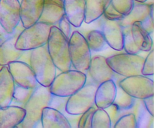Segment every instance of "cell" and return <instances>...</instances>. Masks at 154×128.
I'll return each mask as SVG.
<instances>
[{"label":"cell","mask_w":154,"mask_h":128,"mask_svg":"<svg viewBox=\"0 0 154 128\" xmlns=\"http://www.w3.org/2000/svg\"><path fill=\"white\" fill-rule=\"evenodd\" d=\"M52 93L49 87L38 85L34 89L31 96L24 105L26 115L23 120L17 127L34 128L41 123L42 110L49 106Z\"/></svg>","instance_id":"cell-1"},{"label":"cell","mask_w":154,"mask_h":128,"mask_svg":"<svg viewBox=\"0 0 154 128\" xmlns=\"http://www.w3.org/2000/svg\"><path fill=\"white\" fill-rule=\"evenodd\" d=\"M47 48L56 68L61 72L71 69L69 39L57 26H52L47 42Z\"/></svg>","instance_id":"cell-2"},{"label":"cell","mask_w":154,"mask_h":128,"mask_svg":"<svg viewBox=\"0 0 154 128\" xmlns=\"http://www.w3.org/2000/svg\"><path fill=\"white\" fill-rule=\"evenodd\" d=\"M29 64L38 84L49 87L56 76L57 68L50 57L46 45L30 51Z\"/></svg>","instance_id":"cell-3"},{"label":"cell","mask_w":154,"mask_h":128,"mask_svg":"<svg viewBox=\"0 0 154 128\" xmlns=\"http://www.w3.org/2000/svg\"><path fill=\"white\" fill-rule=\"evenodd\" d=\"M86 83V73L75 69H69L56 75L49 90L53 95L69 97L79 90Z\"/></svg>","instance_id":"cell-4"},{"label":"cell","mask_w":154,"mask_h":128,"mask_svg":"<svg viewBox=\"0 0 154 128\" xmlns=\"http://www.w3.org/2000/svg\"><path fill=\"white\" fill-rule=\"evenodd\" d=\"M51 27V25L38 21L24 28L18 35L15 48L23 51H30L46 45Z\"/></svg>","instance_id":"cell-5"},{"label":"cell","mask_w":154,"mask_h":128,"mask_svg":"<svg viewBox=\"0 0 154 128\" xmlns=\"http://www.w3.org/2000/svg\"><path fill=\"white\" fill-rule=\"evenodd\" d=\"M69 56L72 66L75 70L85 73L91 60V51L85 37L78 31H74L69 39Z\"/></svg>","instance_id":"cell-6"},{"label":"cell","mask_w":154,"mask_h":128,"mask_svg":"<svg viewBox=\"0 0 154 128\" xmlns=\"http://www.w3.org/2000/svg\"><path fill=\"white\" fill-rule=\"evenodd\" d=\"M98 84L86 83L79 90L69 96L66 105V112L70 115H81L95 105V93Z\"/></svg>","instance_id":"cell-7"},{"label":"cell","mask_w":154,"mask_h":128,"mask_svg":"<svg viewBox=\"0 0 154 128\" xmlns=\"http://www.w3.org/2000/svg\"><path fill=\"white\" fill-rule=\"evenodd\" d=\"M144 58L138 54H115L107 58V62L114 73L123 77L141 75Z\"/></svg>","instance_id":"cell-8"},{"label":"cell","mask_w":154,"mask_h":128,"mask_svg":"<svg viewBox=\"0 0 154 128\" xmlns=\"http://www.w3.org/2000/svg\"><path fill=\"white\" fill-rule=\"evenodd\" d=\"M118 85L135 99H143L154 93L153 80L145 75L124 77L119 81Z\"/></svg>","instance_id":"cell-9"},{"label":"cell","mask_w":154,"mask_h":128,"mask_svg":"<svg viewBox=\"0 0 154 128\" xmlns=\"http://www.w3.org/2000/svg\"><path fill=\"white\" fill-rule=\"evenodd\" d=\"M20 23L19 0H0V24L6 33L12 34Z\"/></svg>","instance_id":"cell-10"},{"label":"cell","mask_w":154,"mask_h":128,"mask_svg":"<svg viewBox=\"0 0 154 128\" xmlns=\"http://www.w3.org/2000/svg\"><path fill=\"white\" fill-rule=\"evenodd\" d=\"M8 67L16 85L30 89H35L40 85L28 63L17 60L9 63Z\"/></svg>","instance_id":"cell-11"},{"label":"cell","mask_w":154,"mask_h":128,"mask_svg":"<svg viewBox=\"0 0 154 128\" xmlns=\"http://www.w3.org/2000/svg\"><path fill=\"white\" fill-rule=\"evenodd\" d=\"M87 71L93 82L98 85L104 81L113 79L115 74L108 65L107 58L102 56L91 57Z\"/></svg>","instance_id":"cell-12"},{"label":"cell","mask_w":154,"mask_h":128,"mask_svg":"<svg viewBox=\"0 0 154 128\" xmlns=\"http://www.w3.org/2000/svg\"><path fill=\"white\" fill-rule=\"evenodd\" d=\"M45 0H20V23L23 28L38 22Z\"/></svg>","instance_id":"cell-13"},{"label":"cell","mask_w":154,"mask_h":128,"mask_svg":"<svg viewBox=\"0 0 154 128\" xmlns=\"http://www.w3.org/2000/svg\"><path fill=\"white\" fill-rule=\"evenodd\" d=\"M101 31L108 46L115 51L123 49V27L119 20H110L105 18Z\"/></svg>","instance_id":"cell-14"},{"label":"cell","mask_w":154,"mask_h":128,"mask_svg":"<svg viewBox=\"0 0 154 128\" xmlns=\"http://www.w3.org/2000/svg\"><path fill=\"white\" fill-rule=\"evenodd\" d=\"M20 33H17L16 28L12 34L0 44V66H8L11 62L20 60L23 55L24 51L15 48V42Z\"/></svg>","instance_id":"cell-15"},{"label":"cell","mask_w":154,"mask_h":128,"mask_svg":"<svg viewBox=\"0 0 154 128\" xmlns=\"http://www.w3.org/2000/svg\"><path fill=\"white\" fill-rule=\"evenodd\" d=\"M116 93L117 84L113 79L99 84L95 93V106L105 109L114 102Z\"/></svg>","instance_id":"cell-16"},{"label":"cell","mask_w":154,"mask_h":128,"mask_svg":"<svg viewBox=\"0 0 154 128\" xmlns=\"http://www.w3.org/2000/svg\"><path fill=\"white\" fill-rule=\"evenodd\" d=\"M65 16L71 25L78 28L84 22L86 0H63Z\"/></svg>","instance_id":"cell-17"},{"label":"cell","mask_w":154,"mask_h":128,"mask_svg":"<svg viewBox=\"0 0 154 128\" xmlns=\"http://www.w3.org/2000/svg\"><path fill=\"white\" fill-rule=\"evenodd\" d=\"M65 15L63 0H45L39 22L51 26H57Z\"/></svg>","instance_id":"cell-18"},{"label":"cell","mask_w":154,"mask_h":128,"mask_svg":"<svg viewBox=\"0 0 154 128\" xmlns=\"http://www.w3.org/2000/svg\"><path fill=\"white\" fill-rule=\"evenodd\" d=\"M25 109L17 105H11L0 107V128L17 127L23 120Z\"/></svg>","instance_id":"cell-19"},{"label":"cell","mask_w":154,"mask_h":128,"mask_svg":"<svg viewBox=\"0 0 154 128\" xmlns=\"http://www.w3.org/2000/svg\"><path fill=\"white\" fill-rule=\"evenodd\" d=\"M41 124L43 128L72 127V124L63 112L49 106L42 110Z\"/></svg>","instance_id":"cell-20"},{"label":"cell","mask_w":154,"mask_h":128,"mask_svg":"<svg viewBox=\"0 0 154 128\" xmlns=\"http://www.w3.org/2000/svg\"><path fill=\"white\" fill-rule=\"evenodd\" d=\"M15 83L8 66L0 69V107L10 105L13 99Z\"/></svg>","instance_id":"cell-21"},{"label":"cell","mask_w":154,"mask_h":128,"mask_svg":"<svg viewBox=\"0 0 154 128\" xmlns=\"http://www.w3.org/2000/svg\"><path fill=\"white\" fill-rule=\"evenodd\" d=\"M152 3L147 4L146 2H139L134 1L133 7L127 15L123 17L119 20L120 25L123 27L132 26L135 22L142 23L150 16V6Z\"/></svg>","instance_id":"cell-22"},{"label":"cell","mask_w":154,"mask_h":128,"mask_svg":"<svg viewBox=\"0 0 154 128\" xmlns=\"http://www.w3.org/2000/svg\"><path fill=\"white\" fill-rule=\"evenodd\" d=\"M132 39L137 48L141 51L149 52L153 48L151 36L144 30L140 22H135L131 26Z\"/></svg>","instance_id":"cell-23"},{"label":"cell","mask_w":154,"mask_h":128,"mask_svg":"<svg viewBox=\"0 0 154 128\" xmlns=\"http://www.w3.org/2000/svg\"><path fill=\"white\" fill-rule=\"evenodd\" d=\"M111 0H86L84 22L91 23L101 17Z\"/></svg>","instance_id":"cell-24"},{"label":"cell","mask_w":154,"mask_h":128,"mask_svg":"<svg viewBox=\"0 0 154 128\" xmlns=\"http://www.w3.org/2000/svg\"><path fill=\"white\" fill-rule=\"evenodd\" d=\"M85 39L91 52L92 51L99 52V51H102L105 49L107 45L106 41L101 30H92L90 33H87V37Z\"/></svg>","instance_id":"cell-25"},{"label":"cell","mask_w":154,"mask_h":128,"mask_svg":"<svg viewBox=\"0 0 154 128\" xmlns=\"http://www.w3.org/2000/svg\"><path fill=\"white\" fill-rule=\"evenodd\" d=\"M109 115L104 108H96L92 117L91 128H111Z\"/></svg>","instance_id":"cell-26"},{"label":"cell","mask_w":154,"mask_h":128,"mask_svg":"<svg viewBox=\"0 0 154 128\" xmlns=\"http://www.w3.org/2000/svg\"><path fill=\"white\" fill-rule=\"evenodd\" d=\"M135 99L132 96L126 93L120 86L117 85V93L113 103L115 104L120 109L127 110L132 108L135 104Z\"/></svg>","instance_id":"cell-27"},{"label":"cell","mask_w":154,"mask_h":128,"mask_svg":"<svg viewBox=\"0 0 154 128\" xmlns=\"http://www.w3.org/2000/svg\"><path fill=\"white\" fill-rule=\"evenodd\" d=\"M33 90L34 89L26 88V87H23L15 84L11 103H14V105L23 108L25 104L26 103L28 99L31 96Z\"/></svg>","instance_id":"cell-28"},{"label":"cell","mask_w":154,"mask_h":128,"mask_svg":"<svg viewBox=\"0 0 154 128\" xmlns=\"http://www.w3.org/2000/svg\"><path fill=\"white\" fill-rule=\"evenodd\" d=\"M123 49L126 53L131 54H138L141 52L136 47L133 39H132L131 26L123 27Z\"/></svg>","instance_id":"cell-29"},{"label":"cell","mask_w":154,"mask_h":128,"mask_svg":"<svg viewBox=\"0 0 154 128\" xmlns=\"http://www.w3.org/2000/svg\"><path fill=\"white\" fill-rule=\"evenodd\" d=\"M114 128H136L138 127L137 119L134 113H129L119 117L113 126Z\"/></svg>","instance_id":"cell-30"},{"label":"cell","mask_w":154,"mask_h":128,"mask_svg":"<svg viewBox=\"0 0 154 128\" xmlns=\"http://www.w3.org/2000/svg\"><path fill=\"white\" fill-rule=\"evenodd\" d=\"M111 4L117 12L125 16L132 10L134 0H111Z\"/></svg>","instance_id":"cell-31"},{"label":"cell","mask_w":154,"mask_h":128,"mask_svg":"<svg viewBox=\"0 0 154 128\" xmlns=\"http://www.w3.org/2000/svg\"><path fill=\"white\" fill-rule=\"evenodd\" d=\"M149 52L150 53L148 54L147 57L144 59L142 69H141V75H145V76H152L154 73V51L153 48Z\"/></svg>","instance_id":"cell-32"},{"label":"cell","mask_w":154,"mask_h":128,"mask_svg":"<svg viewBox=\"0 0 154 128\" xmlns=\"http://www.w3.org/2000/svg\"><path fill=\"white\" fill-rule=\"evenodd\" d=\"M96 109V107L92 106L91 108L81 114L77 126L79 128H91L92 117H93V113Z\"/></svg>","instance_id":"cell-33"},{"label":"cell","mask_w":154,"mask_h":128,"mask_svg":"<svg viewBox=\"0 0 154 128\" xmlns=\"http://www.w3.org/2000/svg\"><path fill=\"white\" fill-rule=\"evenodd\" d=\"M67 99L68 97L55 96V95L52 94V97H51V102H50L49 107L55 108V109L58 110V111H61V112H63V111H66L65 108H66Z\"/></svg>","instance_id":"cell-34"},{"label":"cell","mask_w":154,"mask_h":128,"mask_svg":"<svg viewBox=\"0 0 154 128\" xmlns=\"http://www.w3.org/2000/svg\"><path fill=\"white\" fill-rule=\"evenodd\" d=\"M102 16H104L105 19L110 20H120L123 18V15L120 14L119 12H117L114 8L112 5L110 3L109 5L105 8Z\"/></svg>","instance_id":"cell-35"},{"label":"cell","mask_w":154,"mask_h":128,"mask_svg":"<svg viewBox=\"0 0 154 128\" xmlns=\"http://www.w3.org/2000/svg\"><path fill=\"white\" fill-rule=\"evenodd\" d=\"M57 27L60 29V31L66 36L67 39L70 38L72 35V25L65 15L58 22V26Z\"/></svg>","instance_id":"cell-36"},{"label":"cell","mask_w":154,"mask_h":128,"mask_svg":"<svg viewBox=\"0 0 154 128\" xmlns=\"http://www.w3.org/2000/svg\"><path fill=\"white\" fill-rule=\"evenodd\" d=\"M105 110L107 111L108 115H109L110 119H111V123H112V127H113L114 123H116V121H117V120L119 119V117H120L119 114H120V111H121V109H120V108H119L115 104L112 103L111 105H109L108 107L105 108Z\"/></svg>","instance_id":"cell-37"},{"label":"cell","mask_w":154,"mask_h":128,"mask_svg":"<svg viewBox=\"0 0 154 128\" xmlns=\"http://www.w3.org/2000/svg\"><path fill=\"white\" fill-rule=\"evenodd\" d=\"M153 96H148L142 99L143 104H144V108H146L147 111L150 113V115L154 116V106H153Z\"/></svg>","instance_id":"cell-38"},{"label":"cell","mask_w":154,"mask_h":128,"mask_svg":"<svg viewBox=\"0 0 154 128\" xmlns=\"http://www.w3.org/2000/svg\"><path fill=\"white\" fill-rule=\"evenodd\" d=\"M10 35H8V33H6V32L5 31L4 29L2 28V27L0 24V44L3 42L4 40H5Z\"/></svg>","instance_id":"cell-39"},{"label":"cell","mask_w":154,"mask_h":128,"mask_svg":"<svg viewBox=\"0 0 154 128\" xmlns=\"http://www.w3.org/2000/svg\"><path fill=\"white\" fill-rule=\"evenodd\" d=\"M134 1H136V2H146L147 0H134Z\"/></svg>","instance_id":"cell-40"}]
</instances>
